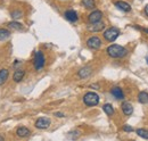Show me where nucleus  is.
<instances>
[{
	"label": "nucleus",
	"mask_w": 148,
	"mask_h": 141,
	"mask_svg": "<svg viewBox=\"0 0 148 141\" xmlns=\"http://www.w3.org/2000/svg\"><path fill=\"white\" fill-rule=\"evenodd\" d=\"M106 51L112 58H122L128 53V50L124 47L119 46V44H112L106 49Z\"/></svg>",
	"instance_id": "obj_1"
},
{
	"label": "nucleus",
	"mask_w": 148,
	"mask_h": 141,
	"mask_svg": "<svg viewBox=\"0 0 148 141\" xmlns=\"http://www.w3.org/2000/svg\"><path fill=\"white\" fill-rule=\"evenodd\" d=\"M83 103L89 107H92L99 104V96L95 92H87L83 97Z\"/></svg>",
	"instance_id": "obj_2"
},
{
	"label": "nucleus",
	"mask_w": 148,
	"mask_h": 141,
	"mask_svg": "<svg viewBox=\"0 0 148 141\" xmlns=\"http://www.w3.org/2000/svg\"><path fill=\"white\" fill-rule=\"evenodd\" d=\"M120 35V30L116 27H110L104 32V39L107 40L108 42H113L117 39V36Z\"/></svg>",
	"instance_id": "obj_3"
},
{
	"label": "nucleus",
	"mask_w": 148,
	"mask_h": 141,
	"mask_svg": "<svg viewBox=\"0 0 148 141\" xmlns=\"http://www.w3.org/2000/svg\"><path fill=\"white\" fill-rule=\"evenodd\" d=\"M45 56L41 51H37L36 53V57H34V67L37 70H40L43 66H45Z\"/></svg>",
	"instance_id": "obj_4"
},
{
	"label": "nucleus",
	"mask_w": 148,
	"mask_h": 141,
	"mask_svg": "<svg viewBox=\"0 0 148 141\" xmlns=\"http://www.w3.org/2000/svg\"><path fill=\"white\" fill-rule=\"evenodd\" d=\"M87 46H88V48L93 49V50L99 49V48L101 47V40H100V38H98V36H91V38L88 39Z\"/></svg>",
	"instance_id": "obj_5"
},
{
	"label": "nucleus",
	"mask_w": 148,
	"mask_h": 141,
	"mask_svg": "<svg viewBox=\"0 0 148 141\" xmlns=\"http://www.w3.org/2000/svg\"><path fill=\"white\" fill-rule=\"evenodd\" d=\"M50 126V120L47 117H40L36 121V127L40 129V130H45L48 129Z\"/></svg>",
	"instance_id": "obj_6"
},
{
	"label": "nucleus",
	"mask_w": 148,
	"mask_h": 141,
	"mask_svg": "<svg viewBox=\"0 0 148 141\" xmlns=\"http://www.w3.org/2000/svg\"><path fill=\"white\" fill-rule=\"evenodd\" d=\"M103 18V13L100 10H93L92 13L89 15V22L90 23H97V22H100Z\"/></svg>",
	"instance_id": "obj_7"
},
{
	"label": "nucleus",
	"mask_w": 148,
	"mask_h": 141,
	"mask_svg": "<svg viewBox=\"0 0 148 141\" xmlns=\"http://www.w3.org/2000/svg\"><path fill=\"white\" fill-rule=\"evenodd\" d=\"M104 27H105V24L103 22H97V23H91L88 29L91 32H100L104 30Z\"/></svg>",
	"instance_id": "obj_8"
},
{
	"label": "nucleus",
	"mask_w": 148,
	"mask_h": 141,
	"mask_svg": "<svg viewBox=\"0 0 148 141\" xmlns=\"http://www.w3.org/2000/svg\"><path fill=\"white\" fill-rule=\"evenodd\" d=\"M64 15H65V18H66L67 21H70V22H72V23L76 22V21H77V18H79V16H77V13H76L75 10H72V9L66 10Z\"/></svg>",
	"instance_id": "obj_9"
},
{
	"label": "nucleus",
	"mask_w": 148,
	"mask_h": 141,
	"mask_svg": "<svg viewBox=\"0 0 148 141\" xmlns=\"http://www.w3.org/2000/svg\"><path fill=\"white\" fill-rule=\"evenodd\" d=\"M111 93L113 94V97H114L115 99L121 100V99H123V98H124V93H123L122 89L119 88V87H114V88H112Z\"/></svg>",
	"instance_id": "obj_10"
},
{
	"label": "nucleus",
	"mask_w": 148,
	"mask_h": 141,
	"mask_svg": "<svg viewBox=\"0 0 148 141\" xmlns=\"http://www.w3.org/2000/svg\"><path fill=\"white\" fill-rule=\"evenodd\" d=\"M115 6H116V8H119L122 12H125V13H129L131 10V6L128 2H124V1H116Z\"/></svg>",
	"instance_id": "obj_11"
},
{
	"label": "nucleus",
	"mask_w": 148,
	"mask_h": 141,
	"mask_svg": "<svg viewBox=\"0 0 148 141\" xmlns=\"http://www.w3.org/2000/svg\"><path fill=\"white\" fill-rule=\"evenodd\" d=\"M16 134L19 138H26V137H29L31 134V131L25 126H21L16 130Z\"/></svg>",
	"instance_id": "obj_12"
},
{
	"label": "nucleus",
	"mask_w": 148,
	"mask_h": 141,
	"mask_svg": "<svg viewBox=\"0 0 148 141\" xmlns=\"http://www.w3.org/2000/svg\"><path fill=\"white\" fill-rule=\"evenodd\" d=\"M91 73H92L91 67H83V68H81V70L77 72V75L81 79H87L88 76L91 75Z\"/></svg>",
	"instance_id": "obj_13"
},
{
	"label": "nucleus",
	"mask_w": 148,
	"mask_h": 141,
	"mask_svg": "<svg viewBox=\"0 0 148 141\" xmlns=\"http://www.w3.org/2000/svg\"><path fill=\"white\" fill-rule=\"evenodd\" d=\"M122 112H123L124 115L130 116L133 113V107H132V105L130 103H123L122 104Z\"/></svg>",
	"instance_id": "obj_14"
},
{
	"label": "nucleus",
	"mask_w": 148,
	"mask_h": 141,
	"mask_svg": "<svg viewBox=\"0 0 148 141\" xmlns=\"http://www.w3.org/2000/svg\"><path fill=\"white\" fill-rule=\"evenodd\" d=\"M8 75H9L8 70H6V68L0 70V86H3V84H5V82H6L7 79H8Z\"/></svg>",
	"instance_id": "obj_15"
},
{
	"label": "nucleus",
	"mask_w": 148,
	"mask_h": 141,
	"mask_svg": "<svg viewBox=\"0 0 148 141\" xmlns=\"http://www.w3.org/2000/svg\"><path fill=\"white\" fill-rule=\"evenodd\" d=\"M24 75H25V72H24V70H17L15 73H14L13 79H14V81H15V82H21V81L23 80Z\"/></svg>",
	"instance_id": "obj_16"
},
{
	"label": "nucleus",
	"mask_w": 148,
	"mask_h": 141,
	"mask_svg": "<svg viewBox=\"0 0 148 141\" xmlns=\"http://www.w3.org/2000/svg\"><path fill=\"white\" fill-rule=\"evenodd\" d=\"M10 36V31L7 29H0V41H5Z\"/></svg>",
	"instance_id": "obj_17"
},
{
	"label": "nucleus",
	"mask_w": 148,
	"mask_h": 141,
	"mask_svg": "<svg viewBox=\"0 0 148 141\" xmlns=\"http://www.w3.org/2000/svg\"><path fill=\"white\" fill-rule=\"evenodd\" d=\"M82 6L87 9H93L96 7V2L95 0H82Z\"/></svg>",
	"instance_id": "obj_18"
},
{
	"label": "nucleus",
	"mask_w": 148,
	"mask_h": 141,
	"mask_svg": "<svg viewBox=\"0 0 148 141\" xmlns=\"http://www.w3.org/2000/svg\"><path fill=\"white\" fill-rule=\"evenodd\" d=\"M138 100L140 104H148V93L147 92H140L138 94Z\"/></svg>",
	"instance_id": "obj_19"
},
{
	"label": "nucleus",
	"mask_w": 148,
	"mask_h": 141,
	"mask_svg": "<svg viewBox=\"0 0 148 141\" xmlns=\"http://www.w3.org/2000/svg\"><path fill=\"white\" fill-rule=\"evenodd\" d=\"M103 110H104L108 116L114 115V108H113V106H112L111 104H105V105L103 106Z\"/></svg>",
	"instance_id": "obj_20"
},
{
	"label": "nucleus",
	"mask_w": 148,
	"mask_h": 141,
	"mask_svg": "<svg viewBox=\"0 0 148 141\" xmlns=\"http://www.w3.org/2000/svg\"><path fill=\"white\" fill-rule=\"evenodd\" d=\"M137 134L144 139H148V130H145V129H138L137 131Z\"/></svg>",
	"instance_id": "obj_21"
},
{
	"label": "nucleus",
	"mask_w": 148,
	"mask_h": 141,
	"mask_svg": "<svg viewBox=\"0 0 148 141\" xmlns=\"http://www.w3.org/2000/svg\"><path fill=\"white\" fill-rule=\"evenodd\" d=\"M10 16L14 18V19H18L23 16V12L22 10H19V9H16V10H13L12 12V14H10Z\"/></svg>",
	"instance_id": "obj_22"
},
{
	"label": "nucleus",
	"mask_w": 148,
	"mask_h": 141,
	"mask_svg": "<svg viewBox=\"0 0 148 141\" xmlns=\"http://www.w3.org/2000/svg\"><path fill=\"white\" fill-rule=\"evenodd\" d=\"M8 26L13 30H22V24H19L18 22H10L8 23Z\"/></svg>",
	"instance_id": "obj_23"
},
{
	"label": "nucleus",
	"mask_w": 148,
	"mask_h": 141,
	"mask_svg": "<svg viewBox=\"0 0 148 141\" xmlns=\"http://www.w3.org/2000/svg\"><path fill=\"white\" fill-rule=\"evenodd\" d=\"M123 130H124L125 132H132V131H134V129H133V127H131V126H129V125L123 126Z\"/></svg>",
	"instance_id": "obj_24"
},
{
	"label": "nucleus",
	"mask_w": 148,
	"mask_h": 141,
	"mask_svg": "<svg viewBox=\"0 0 148 141\" xmlns=\"http://www.w3.org/2000/svg\"><path fill=\"white\" fill-rule=\"evenodd\" d=\"M55 116H57V117H64L65 115L63 113H55Z\"/></svg>",
	"instance_id": "obj_25"
},
{
	"label": "nucleus",
	"mask_w": 148,
	"mask_h": 141,
	"mask_svg": "<svg viewBox=\"0 0 148 141\" xmlns=\"http://www.w3.org/2000/svg\"><path fill=\"white\" fill-rule=\"evenodd\" d=\"M136 29H138V30H143L145 33H148V29H140V27H136Z\"/></svg>",
	"instance_id": "obj_26"
},
{
	"label": "nucleus",
	"mask_w": 148,
	"mask_h": 141,
	"mask_svg": "<svg viewBox=\"0 0 148 141\" xmlns=\"http://www.w3.org/2000/svg\"><path fill=\"white\" fill-rule=\"evenodd\" d=\"M91 88L92 89H99V86H98V84H92V86H91Z\"/></svg>",
	"instance_id": "obj_27"
},
{
	"label": "nucleus",
	"mask_w": 148,
	"mask_h": 141,
	"mask_svg": "<svg viewBox=\"0 0 148 141\" xmlns=\"http://www.w3.org/2000/svg\"><path fill=\"white\" fill-rule=\"evenodd\" d=\"M145 14H146V15L148 16V5L146 6V7H145Z\"/></svg>",
	"instance_id": "obj_28"
},
{
	"label": "nucleus",
	"mask_w": 148,
	"mask_h": 141,
	"mask_svg": "<svg viewBox=\"0 0 148 141\" xmlns=\"http://www.w3.org/2000/svg\"><path fill=\"white\" fill-rule=\"evenodd\" d=\"M5 140V138H3V137H1V136H0V141H3Z\"/></svg>",
	"instance_id": "obj_29"
},
{
	"label": "nucleus",
	"mask_w": 148,
	"mask_h": 141,
	"mask_svg": "<svg viewBox=\"0 0 148 141\" xmlns=\"http://www.w3.org/2000/svg\"><path fill=\"white\" fill-rule=\"evenodd\" d=\"M146 62H147V64H148V57L146 58Z\"/></svg>",
	"instance_id": "obj_30"
}]
</instances>
